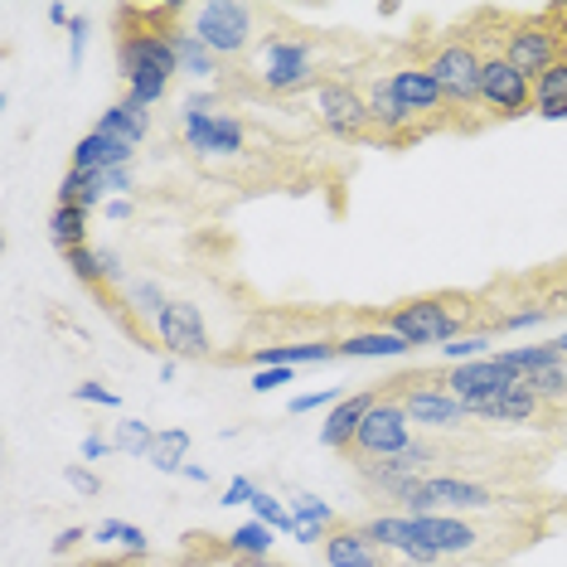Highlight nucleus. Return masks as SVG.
<instances>
[{"instance_id":"f257e3e1","label":"nucleus","mask_w":567,"mask_h":567,"mask_svg":"<svg viewBox=\"0 0 567 567\" xmlns=\"http://www.w3.org/2000/svg\"><path fill=\"white\" fill-rule=\"evenodd\" d=\"M117 69L126 79V102L136 107H156V102L171 93V79L179 73L175 63V44H171V30H126L122 44H117Z\"/></svg>"},{"instance_id":"f03ea898","label":"nucleus","mask_w":567,"mask_h":567,"mask_svg":"<svg viewBox=\"0 0 567 567\" xmlns=\"http://www.w3.org/2000/svg\"><path fill=\"white\" fill-rule=\"evenodd\" d=\"M466 326H471V301L466 296H417V301L393 306L389 320H383V330L403 334L412 350H422V344L446 350L451 340L466 334Z\"/></svg>"},{"instance_id":"7ed1b4c3","label":"nucleus","mask_w":567,"mask_h":567,"mask_svg":"<svg viewBox=\"0 0 567 567\" xmlns=\"http://www.w3.org/2000/svg\"><path fill=\"white\" fill-rule=\"evenodd\" d=\"M563 54H567V16L563 10H538V16L505 24V59L524 73V79L538 83Z\"/></svg>"},{"instance_id":"20e7f679","label":"nucleus","mask_w":567,"mask_h":567,"mask_svg":"<svg viewBox=\"0 0 567 567\" xmlns=\"http://www.w3.org/2000/svg\"><path fill=\"white\" fill-rule=\"evenodd\" d=\"M189 34H199L214 59H238L257 40V10L243 0H209V6L189 10Z\"/></svg>"},{"instance_id":"39448f33","label":"nucleus","mask_w":567,"mask_h":567,"mask_svg":"<svg viewBox=\"0 0 567 567\" xmlns=\"http://www.w3.org/2000/svg\"><path fill=\"white\" fill-rule=\"evenodd\" d=\"M427 69H432V79L436 87H442V97H446V112H466L481 102V69H485V54L475 49V40H446L436 54L427 59Z\"/></svg>"},{"instance_id":"423d86ee","label":"nucleus","mask_w":567,"mask_h":567,"mask_svg":"<svg viewBox=\"0 0 567 567\" xmlns=\"http://www.w3.org/2000/svg\"><path fill=\"white\" fill-rule=\"evenodd\" d=\"M408 446H412V417H408L403 398H379L369 408V417L359 422L350 451L359 461H389V456H403Z\"/></svg>"},{"instance_id":"0eeeda50","label":"nucleus","mask_w":567,"mask_h":567,"mask_svg":"<svg viewBox=\"0 0 567 567\" xmlns=\"http://www.w3.org/2000/svg\"><path fill=\"white\" fill-rule=\"evenodd\" d=\"M316 79V54L306 40H291V34H277L257 49V83L267 93H296Z\"/></svg>"},{"instance_id":"6e6552de","label":"nucleus","mask_w":567,"mask_h":567,"mask_svg":"<svg viewBox=\"0 0 567 567\" xmlns=\"http://www.w3.org/2000/svg\"><path fill=\"white\" fill-rule=\"evenodd\" d=\"M495 489H485L481 481H461V475H422L412 485V495L403 499V514H442V509H489Z\"/></svg>"},{"instance_id":"1a4fd4ad","label":"nucleus","mask_w":567,"mask_h":567,"mask_svg":"<svg viewBox=\"0 0 567 567\" xmlns=\"http://www.w3.org/2000/svg\"><path fill=\"white\" fill-rule=\"evenodd\" d=\"M514 383H524L519 373L499 364V354H485V359H471V364H451L446 379H442V389L451 398H461V403L471 408V417H475V408H485L489 398L509 393Z\"/></svg>"},{"instance_id":"9d476101","label":"nucleus","mask_w":567,"mask_h":567,"mask_svg":"<svg viewBox=\"0 0 567 567\" xmlns=\"http://www.w3.org/2000/svg\"><path fill=\"white\" fill-rule=\"evenodd\" d=\"M481 107H489L495 117H528L534 112V79H524L505 54H485Z\"/></svg>"},{"instance_id":"9b49d317","label":"nucleus","mask_w":567,"mask_h":567,"mask_svg":"<svg viewBox=\"0 0 567 567\" xmlns=\"http://www.w3.org/2000/svg\"><path fill=\"white\" fill-rule=\"evenodd\" d=\"M316 117L330 136L340 141H359L369 132V102L354 83H340V79H326L316 87Z\"/></svg>"},{"instance_id":"f8f14e48","label":"nucleus","mask_w":567,"mask_h":567,"mask_svg":"<svg viewBox=\"0 0 567 567\" xmlns=\"http://www.w3.org/2000/svg\"><path fill=\"white\" fill-rule=\"evenodd\" d=\"M156 340L175 359H209L214 354L209 326H204V311L195 301H165V311L156 316Z\"/></svg>"},{"instance_id":"ddd939ff","label":"nucleus","mask_w":567,"mask_h":567,"mask_svg":"<svg viewBox=\"0 0 567 567\" xmlns=\"http://www.w3.org/2000/svg\"><path fill=\"white\" fill-rule=\"evenodd\" d=\"M185 126V141L195 156H238L243 141H248V126H243L234 112H185L179 117Z\"/></svg>"},{"instance_id":"4468645a","label":"nucleus","mask_w":567,"mask_h":567,"mask_svg":"<svg viewBox=\"0 0 567 567\" xmlns=\"http://www.w3.org/2000/svg\"><path fill=\"white\" fill-rule=\"evenodd\" d=\"M389 83H393V93H398V102L408 107V117H412V122L446 112V97H442V87H436V79H432L427 63H403V69H393V73H389Z\"/></svg>"},{"instance_id":"2eb2a0df","label":"nucleus","mask_w":567,"mask_h":567,"mask_svg":"<svg viewBox=\"0 0 567 567\" xmlns=\"http://www.w3.org/2000/svg\"><path fill=\"white\" fill-rule=\"evenodd\" d=\"M403 408L412 422H422V427H461V422L471 417V408L461 403V398H451L442 383H412L403 393Z\"/></svg>"},{"instance_id":"dca6fc26","label":"nucleus","mask_w":567,"mask_h":567,"mask_svg":"<svg viewBox=\"0 0 567 567\" xmlns=\"http://www.w3.org/2000/svg\"><path fill=\"white\" fill-rule=\"evenodd\" d=\"M412 519H417V538L436 548V558H466L481 548V534L466 519H451V514H412Z\"/></svg>"},{"instance_id":"f3484780","label":"nucleus","mask_w":567,"mask_h":567,"mask_svg":"<svg viewBox=\"0 0 567 567\" xmlns=\"http://www.w3.org/2000/svg\"><path fill=\"white\" fill-rule=\"evenodd\" d=\"M379 398L383 393H344L340 403L326 412V422H320V446H326V451H350L359 422L369 417V408L379 403Z\"/></svg>"},{"instance_id":"a211bd4d","label":"nucleus","mask_w":567,"mask_h":567,"mask_svg":"<svg viewBox=\"0 0 567 567\" xmlns=\"http://www.w3.org/2000/svg\"><path fill=\"white\" fill-rule=\"evenodd\" d=\"M136 161V146H126V141L117 136H107V132H87L79 136V146H73V165L69 171H79V175H102V171H122V165H132Z\"/></svg>"},{"instance_id":"6ab92c4d","label":"nucleus","mask_w":567,"mask_h":567,"mask_svg":"<svg viewBox=\"0 0 567 567\" xmlns=\"http://www.w3.org/2000/svg\"><path fill=\"white\" fill-rule=\"evenodd\" d=\"M364 102H369V126L379 132L383 141H408L412 136V122L408 117V107L398 102V93H393V83L389 79H373L369 83V93H364Z\"/></svg>"},{"instance_id":"aec40b11","label":"nucleus","mask_w":567,"mask_h":567,"mask_svg":"<svg viewBox=\"0 0 567 567\" xmlns=\"http://www.w3.org/2000/svg\"><path fill=\"white\" fill-rule=\"evenodd\" d=\"M326 563L330 567H383V548L373 544L364 528H334L326 538Z\"/></svg>"},{"instance_id":"412c9836","label":"nucleus","mask_w":567,"mask_h":567,"mask_svg":"<svg viewBox=\"0 0 567 567\" xmlns=\"http://www.w3.org/2000/svg\"><path fill=\"white\" fill-rule=\"evenodd\" d=\"M538 408H544V403L528 393V383H514L509 393H499V398H489L485 408H475V417H481V422H495V427H519V422H528Z\"/></svg>"},{"instance_id":"4be33fe9","label":"nucleus","mask_w":567,"mask_h":567,"mask_svg":"<svg viewBox=\"0 0 567 567\" xmlns=\"http://www.w3.org/2000/svg\"><path fill=\"white\" fill-rule=\"evenodd\" d=\"M334 350H340V359H403L412 344L403 340V334L379 326V330H364V334H344Z\"/></svg>"},{"instance_id":"5701e85b","label":"nucleus","mask_w":567,"mask_h":567,"mask_svg":"<svg viewBox=\"0 0 567 567\" xmlns=\"http://www.w3.org/2000/svg\"><path fill=\"white\" fill-rule=\"evenodd\" d=\"M326 359H340L334 344H262L252 350L257 369H296V364H326Z\"/></svg>"},{"instance_id":"b1692460","label":"nucleus","mask_w":567,"mask_h":567,"mask_svg":"<svg viewBox=\"0 0 567 567\" xmlns=\"http://www.w3.org/2000/svg\"><path fill=\"white\" fill-rule=\"evenodd\" d=\"M63 262L73 267V277L87 281V287H97V281H122V257L112 252V248H73V252H63Z\"/></svg>"},{"instance_id":"393cba45","label":"nucleus","mask_w":567,"mask_h":567,"mask_svg":"<svg viewBox=\"0 0 567 567\" xmlns=\"http://www.w3.org/2000/svg\"><path fill=\"white\" fill-rule=\"evenodd\" d=\"M534 112L544 122H567V54L534 83Z\"/></svg>"},{"instance_id":"a878e982","label":"nucleus","mask_w":567,"mask_h":567,"mask_svg":"<svg viewBox=\"0 0 567 567\" xmlns=\"http://www.w3.org/2000/svg\"><path fill=\"white\" fill-rule=\"evenodd\" d=\"M146 122H151V112L122 97V102H112V107L97 117V132L117 136V141H126V146H141V141H146Z\"/></svg>"},{"instance_id":"bb28decb","label":"nucleus","mask_w":567,"mask_h":567,"mask_svg":"<svg viewBox=\"0 0 567 567\" xmlns=\"http://www.w3.org/2000/svg\"><path fill=\"white\" fill-rule=\"evenodd\" d=\"M171 44H175V63H179V73H185V79H214V73H218V59L204 49L199 34L171 30Z\"/></svg>"},{"instance_id":"cd10ccee","label":"nucleus","mask_w":567,"mask_h":567,"mask_svg":"<svg viewBox=\"0 0 567 567\" xmlns=\"http://www.w3.org/2000/svg\"><path fill=\"white\" fill-rule=\"evenodd\" d=\"M151 466H156L161 475H179L189 461V427H161L156 442H151Z\"/></svg>"},{"instance_id":"c85d7f7f","label":"nucleus","mask_w":567,"mask_h":567,"mask_svg":"<svg viewBox=\"0 0 567 567\" xmlns=\"http://www.w3.org/2000/svg\"><path fill=\"white\" fill-rule=\"evenodd\" d=\"M49 238H54L59 252H73L87 243V209H73V204H54L49 214Z\"/></svg>"},{"instance_id":"c756f323","label":"nucleus","mask_w":567,"mask_h":567,"mask_svg":"<svg viewBox=\"0 0 567 567\" xmlns=\"http://www.w3.org/2000/svg\"><path fill=\"white\" fill-rule=\"evenodd\" d=\"M272 538H277V528L272 524H262V519H252V524H238L234 534H228V553L243 563H252V558H272Z\"/></svg>"},{"instance_id":"7c9ffc66","label":"nucleus","mask_w":567,"mask_h":567,"mask_svg":"<svg viewBox=\"0 0 567 567\" xmlns=\"http://www.w3.org/2000/svg\"><path fill=\"white\" fill-rule=\"evenodd\" d=\"M499 364L514 369L519 379H528V373L553 369V364H567V359L558 354V344H514V350H499Z\"/></svg>"},{"instance_id":"2f4dec72","label":"nucleus","mask_w":567,"mask_h":567,"mask_svg":"<svg viewBox=\"0 0 567 567\" xmlns=\"http://www.w3.org/2000/svg\"><path fill=\"white\" fill-rule=\"evenodd\" d=\"M93 544L126 548V553H132V558H146V553H151L146 528H136V524H126V519H102V524L93 528Z\"/></svg>"},{"instance_id":"473e14b6","label":"nucleus","mask_w":567,"mask_h":567,"mask_svg":"<svg viewBox=\"0 0 567 567\" xmlns=\"http://www.w3.org/2000/svg\"><path fill=\"white\" fill-rule=\"evenodd\" d=\"M122 306L132 316H141V320H156L161 311H165V296H161V287L156 281H146V277H136V281H126V296H122Z\"/></svg>"},{"instance_id":"72a5a7b5","label":"nucleus","mask_w":567,"mask_h":567,"mask_svg":"<svg viewBox=\"0 0 567 567\" xmlns=\"http://www.w3.org/2000/svg\"><path fill=\"white\" fill-rule=\"evenodd\" d=\"M151 442H156V427L141 417H122L117 432H112V446L126 451V456H151Z\"/></svg>"},{"instance_id":"f704fd0d","label":"nucleus","mask_w":567,"mask_h":567,"mask_svg":"<svg viewBox=\"0 0 567 567\" xmlns=\"http://www.w3.org/2000/svg\"><path fill=\"white\" fill-rule=\"evenodd\" d=\"M59 204H73V209H97V204H107V199H102V189L93 185V175L69 171V175H63V185H59Z\"/></svg>"},{"instance_id":"c9c22d12","label":"nucleus","mask_w":567,"mask_h":567,"mask_svg":"<svg viewBox=\"0 0 567 567\" xmlns=\"http://www.w3.org/2000/svg\"><path fill=\"white\" fill-rule=\"evenodd\" d=\"M528 393L538 398V403H567V364H553V369H538L528 373Z\"/></svg>"},{"instance_id":"e433bc0d","label":"nucleus","mask_w":567,"mask_h":567,"mask_svg":"<svg viewBox=\"0 0 567 567\" xmlns=\"http://www.w3.org/2000/svg\"><path fill=\"white\" fill-rule=\"evenodd\" d=\"M291 519L306 524V528H326V534H334V509L326 505L320 495H291Z\"/></svg>"},{"instance_id":"4c0bfd02","label":"nucleus","mask_w":567,"mask_h":567,"mask_svg":"<svg viewBox=\"0 0 567 567\" xmlns=\"http://www.w3.org/2000/svg\"><path fill=\"white\" fill-rule=\"evenodd\" d=\"M252 519L272 524L277 534H296V519H291V509L281 505L277 495H267V489H257V495H252Z\"/></svg>"},{"instance_id":"58836bf2","label":"nucleus","mask_w":567,"mask_h":567,"mask_svg":"<svg viewBox=\"0 0 567 567\" xmlns=\"http://www.w3.org/2000/svg\"><path fill=\"white\" fill-rule=\"evenodd\" d=\"M489 344H495V334L481 330V334H461V340H451L442 354L451 359V364H471V359H485L489 354Z\"/></svg>"},{"instance_id":"ea45409f","label":"nucleus","mask_w":567,"mask_h":567,"mask_svg":"<svg viewBox=\"0 0 567 567\" xmlns=\"http://www.w3.org/2000/svg\"><path fill=\"white\" fill-rule=\"evenodd\" d=\"M389 461H393V466L403 471V475H412V481H422V475H427V466L436 461V451H432L427 442H412L403 456H389Z\"/></svg>"},{"instance_id":"a19ab883","label":"nucleus","mask_w":567,"mask_h":567,"mask_svg":"<svg viewBox=\"0 0 567 567\" xmlns=\"http://www.w3.org/2000/svg\"><path fill=\"white\" fill-rule=\"evenodd\" d=\"M73 398H79V403H93V408H107V412H117L122 408V398L112 393V389H102V383H73Z\"/></svg>"},{"instance_id":"79ce46f5","label":"nucleus","mask_w":567,"mask_h":567,"mask_svg":"<svg viewBox=\"0 0 567 567\" xmlns=\"http://www.w3.org/2000/svg\"><path fill=\"white\" fill-rule=\"evenodd\" d=\"M63 481H69L73 489H79L83 499H93V495H102V475L97 471H87V466H79V461H73L69 471H63Z\"/></svg>"},{"instance_id":"37998d69","label":"nucleus","mask_w":567,"mask_h":567,"mask_svg":"<svg viewBox=\"0 0 567 567\" xmlns=\"http://www.w3.org/2000/svg\"><path fill=\"white\" fill-rule=\"evenodd\" d=\"M340 389H326V393H301V398H291V403H287V412H291V417H301V412H316V408H334V403H340Z\"/></svg>"},{"instance_id":"c03bdc74","label":"nucleus","mask_w":567,"mask_h":567,"mask_svg":"<svg viewBox=\"0 0 567 567\" xmlns=\"http://www.w3.org/2000/svg\"><path fill=\"white\" fill-rule=\"evenodd\" d=\"M281 383H291V369H257L248 379V389L252 393H272V389H281Z\"/></svg>"},{"instance_id":"a18cd8bd","label":"nucleus","mask_w":567,"mask_h":567,"mask_svg":"<svg viewBox=\"0 0 567 567\" xmlns=\"http://www.w3.org/2000/svg\"><path fill=\"white\" fill-rule=\"evenodd\" d=\"M252 495H257V485L248 481V475H234V481H228V489H224V499H218V505H252Z\"/></svg>"},{"instance_id":"49530a36","label":"nucleus","mask_w":567,"mask_h":567,"mask_svg":"<svg viewBox=\"0 0 567 567\" xmlns=\"http://www.w3.org/2000/svg\"><path fill=\"white\" fill-rule=\"evenodd\" d=\"M83 538H93V528H83V524H73V528H59V538H54V553H59V558H69V553L79 548Z\"/></svg>"},{"instance_id":"de8ad7c7","label":"nucleus","mask_w":567,"mask_h":567,"mask_svg":"<svg viewBox=\"0 0 567 567\" xmlns=\"http://www.w3.org/2000/svg\"><path fill=\"white\" fill-rule=\"evenodd\" d=\"M544 320H548V311H544V306H534V311H519V316H505V320H499V330H534V326H544Z\"/></svg>"},{"instance_id":"09e8293b","label":"nucleus","mask_w":567,"mask_h":567,"mask_svg":"<svg viewBox=\"0 0 567 567\" xmlns=\"http://www.w3.org/2000/svg\"><path fill=\"white\" fill-rule=\"evenodd\" d=\"M69 34H73V40H69V63L79 69V63H83V44H87V20H83V16H73Z\"/></svg>"},{"instance_id":"8fccbe9b","label":"nucleus","mask_w":567,"mask_h":567,"mask_svg":"<svg viewBox=\"0 0 567 567\" xmlns=\"http://www.w3.org/2000/svg\"><path fill=\"white\" fill-rule=\"evenodd\" d=\"M79 451H83V461H102V456H107V451H117V446H112V442H107V436H97V432H87V436H83V446H79Z\"/></svg>"},{"instance_id":"3c124183","label":"nucleus","mask_w":567,"mask_h":567,"mask_svg":"<svg viewBox=\"0 0 567 567\" xmlns=\"http://www.w3.org/2000/svg\"><path fill=\"white\" fill-rule=\"evenodd\" d=\"M296 544H320V538H326V528H306V524H296Z\"/></svg>"},{"instance_id":"603ef678","label":"nucleus","mask_w":567,"mask_h":567,"mask_svg":"<svg viewBox=\"0 0 567 567\" xmlns=\"http://www.w3.org/2000/svg\"><path fill=\"white\" fill-rule=\"evenodd\" d=\"M102 209H107V218H117V224H122V218H132V204H126V199H107Z\"/></svg>"},{"instance_id":"864d4df0","label":"nucleus","mask_w":567,"mask_h":567,"mask_svg":"<svg viewBox=\"0 0 567 567\" xmlns=\"http://www.w3.org/2000/svg\"><path fill=\"white\" fill-rule=\"evenodd\" d=\"M179 475H185L189 485H209V471H204V466H189V461H185V471H179Z\"/></svg>"},{"instance_id":"5fc2aeb1","label":"nucleus","mask_w":567,"mask_h":567,"mask_svg":"<svg viewBox=\"0 0 567 567\" xmlns=\"http://www.w3.org/2000/svg\"><path fill=\"white\" fill-rule=\"evenodd\" d=\"M49 20H54V24H73V16H69V6H49Z\"/></svg>"},{"instance_id":"6e6d98bb","label":"nucleus","mask_w":567,"mask_h":567,"mask_svg":"<svg viewBox=\"0 0 567 567\" xmlns=\"http://www.w3.org/2000/svg\"><path fill=\"white\" fill-rule=\"evenodd\" d=\"M238 567H281L277 558H252V563H238Z\"/></svg>"},{"instance_id":"4d7b16f0","label":"nucleus","mask_w":567,"mask_h":567,"mask_svg":"<svg viewBox=\"0 0 567 567\" xmlns=\"http://www.w3.org/2000/svg\"><path fill=\"white\" fill-rule=\"evenodd\" d=\"M553 344H558V354L567 359V334H558V340H553Z\"/></svg>"},{"instance_id":"13d9d810","label":"nucleus","mask_w":567,"mask_h":567,"mask_svg":"<svg viewBox=\"0 0 567 567\" xmlns=\"http://www.w3.org/2000/svg\"><path fill=\"white\" fill-rule=\"evenodd\" d=\"M59 567H97V563H59Z\"/></svg>"}]
</instances>
